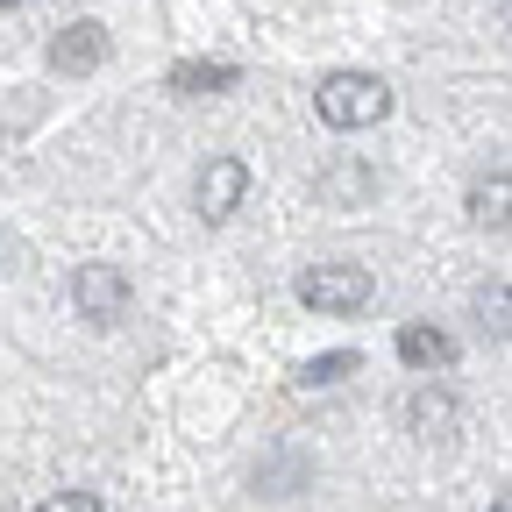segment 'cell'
Returning <instances> with one entry per match:
<instances>
[{"label":"cell","instance_id":"obj_1","mask_svg":"<svg viewBox=\"0 0 512 512\" xmlns=\"http://www.w3.org/2000/svg\"><path fill=\"white\" fill-rule=\"evenodd\" d=\"M313 114L328 121V128H377L384 114H392V86H384L377 72H328L313 93Z\"/></svg>","mask_w":512,"mask_h":512},{"label":"cell","instance_id":"obj_2","mask_svg":"<svg viewBox=\"0 0 512 512\" xmlns=\"http://www.w3.org/2000/svg\"><path fill=\"white\" fill-rule=\"evenodd\" d=\"M299 306H313V313H356V306H370L377 299V278L363 271V264H313V271H299Z\"/></svg>","mask_w":512,"mask_h":512},{"label":"cell","instance_id":"obj_3","mask_svg":"<svg viewBox=\"0 0 512 512\" xmlns=\"http://www.w3.org/2000/svg\"><path fill=\"white\" fill-rule=\"evenodd\" d=\"M72 306L93 320V328H114V320L128 313V271H121V264H79Z\"/></svg>","mask_w":512,"mask_h":512},{"label":"cell","instance_id":"obj_4","mask_svg":"<svg viewBox=\"0 0 512 512\" xmlns=\"http://www.w3.org/2000/svg\"><path fill=\"white\" fill-rule=\"evenodd\" d=\"M242 192H249V164L242 157H214L200 171V185H192V200H200V221H228L242 207Z\"/></svg>","mask_w":512,"mask_h":512},{"label":"cell","instance_id":"obj_5","mask_svg":"<svg viewBox=\"0 0 512 512\" xmlns=\"http://www.w3.org/2000/svg\"><path fill=\"white\" fill-rule=\"evenodd\" d=\"M107 50H114V43H107L100 22H72V29L50 36V64H57V72H72V79L93 72V64H107Z\"/></svg>","mask_w":512,"mask_h":512},{"label":"cell","instance_id":"obj_6","mask_svg":"<svg viewBox=\"0 0 512 512\" xmlns=\"http://www.w3.org/2000/svg\"><path fill=\"white\" fill-rule=\"evenodd\" d=\"M399 363L420 370V377H434V370L456 363V342H448L441 328H427V320H413V328H399Z\"/></svg>","mask_w":512,"mask_h":512},{"label":"cell","instance_id":"obj_7","mask_svg":"<svg viewBox=\"0 0 512 512\" xmlns=\"http://www.w3.org/2000/svg\"><path fill=\"white\" fill-rule=\"evenodd\" d=\"M470 221L477 228H512V171H491L470 185Z\"/></svg>","mask_w":512,"mask_h":512},{"label":"cell","instance_id":"obj_8","mask_svg":"<svg viewBox=\"0 0 512 512\" xmlns=\"http://www.w3.org/2000/svg\"><path fill=\"white\" fill-rule=\"evenodd\" d=\"M242 72L235 64H207V57H192V64H178L171 72V93H228Z\"/></svg>","mask_w":512,"mask_h":512},{"label":"cell","instance_id":"obj_9","mask_svg":"<svg viewBox=\"0 0 512 512\" xmlns=\"http://www.w3.org/2000/svg\"><path fill=\"white\" fill-rule=\"evenodd\" d=\"M406 427H413L420 441H434L441 427H456V399H448V392H413V406H406Z\"/></svg>","mask_w":512,"mask_h":512},{"label":"cell","instance_id":"obj_10","mask_svg":"<svg viewBox=\"0 0 512 512\" xmlns=\"http://www.w3.org/2000/svg\"><path fill=\"white\" fill-rule=\"evenodd\" d=\"M470 313H477V328L484 335H512V285H477V299H470Z\"/></svg>","mask_w":512,"mask_h":512},{"label":"cell","instance_id":"obj_11","mask_svg":"<svg viewBox=\"0 0 512 512\" xmlns=\"http://www.w3.org/2000/svg\"><path fill=\"white\" fill-rule=\"evenodd\" d=\"M356 363H363L356 349H335V356H313V363L299 370V384H335V377H349Z\"/></svg>","mask_w":512,"mask_h":512},{"label":"cell","instance_id":"obj_12","mask_svg":"<svg viewBox=\"0 0 512 512\" xmlns=\"http://www.w3.org/2000/svg\"><path fill=\"white\" fill-rule=\"evenodd\" d=\"M36 512H100V498H93V491H57V498H43Z\"/></svg>","mask_w":512,"mask_h":512},{"label":"cell","instance_id":"obj_13","mask_svg":"<svg viewBox=\"0 0 512 512\" xmlns=\"http://www.w3.org/2000/svg\"><path fill=\"white\" fill-rule=\"evenodd\" d=\"M491 512H512V491H505V498H491Z\"/></svg>","mask_w":512,"mask_h":512},{"label":"cell","instance_id":"obj_14","mask_svg":"<svg viewBox=\"0 0 512 512\" xmlns=\"http://www.w3.org/2000/svg\"><path fill=\"white\" fill-rule=\"evenodd\" d=\"M498 15H505V29H512V0H498Z\"/></svg>","mask_w":512,"mask_h":512},{"label":"cell","instance_id":"obj_15","mask_svg":"<svg viewBox=\"0 0 512 512\" xmlns=\"http://www.w3.org/2000/svg\"><path fill=\"white\" fill-rule=\"evenodd\" d=\"M15 8H22V0H0V15H15Z\"/></svg>","mask_w":512,"mask_h":512}]
</instances>
